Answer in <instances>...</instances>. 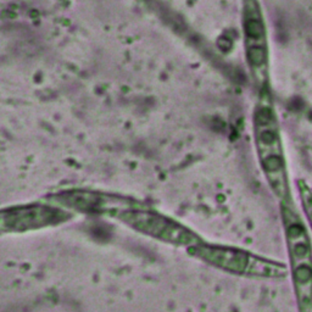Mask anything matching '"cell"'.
Masks as SVG:
<instances>
[{
    "instance_id": "4",
    "label": "cell",
    "mask_w": 312,
    "mask_h": 312,
    "mask_svg": "<svg viewBox=\"0 0 312 312\" xmlns=\"http://www.w3.org/2000/svg\"><path fill=\"white\" fill-rule=\"evenodd\" d=\"M124 222L136 230L149 234L165 242L178 245H199V238L183 226L163 217L161 215L142 211H130L122 213Z\"/></svg>"
},
{
    "instance_id": "3",
    "label": "cell",
    "mask_w": 312,
    "mask_h": 312,
    "mask_svg": "<svg viewBox=\"0 0 312 312\" xmlns=\"http://www.w3.org/2000/svg\"><path fill=\"white\" fill-rule=\"evenodd\" d=\"M193 252L206 262H210L211 265L238 275L275 278L282 277L287 271L285 267L279 263L271 262L255 255L232 248L199 244L194 246Z\"/></svg>"
},
{
    "instance_id": "8",
    "label": "cell",
    "mask_w": 312,
    "mask_h": 312,
    "mask_svg": "<svg viewBox=\"0 0 312 312\" xmlns=\"http://www.w3.org/2000/svg\"><path fill=\"white\" fill-rule=\"evenodd\" d=\"M299 190H300V198H301V203H302V207H304L305 215L312 227V192L307 188V187L304 186L301 182L299 183Z\"/></svg>"
},
{
    "instance_id": "6",
    "label": "cell",
    "mask_w": 312,
    "mask_h": 312,
    "mask_svg": "<svg viewBox=\"0 0 312 312\" xmlns=\"http://www.w3.org/2000/svg\"><path fill=\"white\" fill-rule=\"evenodd\" d=\"M64 201L68 206L79 210H94L102 205V199L98 195L88 193H72L71 195H64Z\"/></svg>"
},
{
    "instance_id": "2",
    "label": "cell",
    "mask_w": 312,
    "mask_h": 312,
    "mask_svg": "<svg viewBox=\"0 0 312 312\" xmlns=\"http://www.w3.org/2000/svg\"><path fill=\"white\" fill-rule=\"evenodd\" d=\"M255 141H256L258 159L273 193L283 203L290 201L283 148H282L275 116L270 108H260L256 111Z\"/></svg>"
},
{
    "instance_id": "7",
    "label": "cell",
    "mask_w": 312,
    "mask_h": 312,
    "mask_svg": "<svg viewBox=\"0 0 312 312\" xmlns=\"http://www.w3.org/2000/svg\"><path fill=\"white\" fill-rule=\"evenodd\" d=\"M248 59L252 67L262 66L266 59L262 44H248Z\"/></svg>"
},
{
    "instance_id": "5",
    "label": "cell",
    "mask_w": 312,
    "mask_h": 312,
    "mask_svg": "<svg viewBox=\"0 0 312 312\" xmlns=\"http://www.w3.org/2000/svg\"><path fill=\"white\" fill-rule=\"evenodd\" d=\"M64 212L53 207L29 205L0 211V227L13 231H27L58 224L64 219Z\"/></svg>"
},
{
    "instance_id": "1",
    "label": "cell",
    "mask_w": 312,
    "mask_h": 312,
    "mask_svg": "<svg viewBox=\"0 0 312 312\" xmlns=\"http://www.w3.org/2000/svg\"><path fill=\"white\" fill-rule=\"evenodd\" d=\"M282 216L300 312H312V245L298 212L285 201Z\"/></svg>"
}]
</instances>
